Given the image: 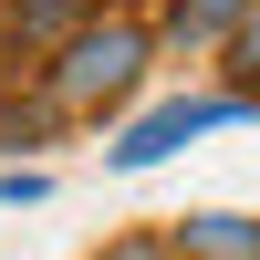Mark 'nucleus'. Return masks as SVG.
Returning <instances> with one entry per match:
<instances>
[{"label": "nucleus", "mask_w": 260, "mask_h": 260, "mask_svg": "<svg viewBox=\"0 0 260 260\" xmlns=\"http://www.w3.org/2000/svg\"><path fill=\"white\" fill-rule=\"evenodd\" d=\"M250 21V0H167L156 11V52H219Z\"/></svg>", "instance_id": "39448f33"}, {"label": "nucleus", "mask_w": 260, "mask_h": 260, "mask_svg": "<svg viewBox=\"0 0 260 260\" xmlns=\"http://www.w3.org/2000/svg\"><path fill=\"white\" fill-rule=\"evenodd\" d=\"M52 125H62V115H52V94H42L31 115H21V104H11V115H0V146H42V136H52Z\"/></svg>", "instance_id": "0eeeda50"}, {"label": "nucleus", "mask_w": 260, "mask_h": 260, "mask_svg": "<svg viewBox=\"0 0 260 260\" xmlns=\"http://www.w3.org/2000/svg\"><path fill=\"white\" fill-rule=\"evenodd\" d=\"M42 198H52L42 167H0V208H42Z\"/></svg>", "instance_id": "1a4fd4ad"}, {"label": "nucleus", "mask_w": 260, "mask_h": 260, "mask_svg": "<svg viewBox=\"0 0 260 260\" xmlns=\"http://www.w3.org/2000/svg\"><path fill=\"white\" fill-rule=\"evenodd\" d=\"M240 115H260L250 94H167V104H146V115L104 146V167H115V177H146V167H167L177 146L219 136V125H240Z\"/></svg>", "instance_id": "f03ea898"}, {"label": "nucleus", "mask_w": 260, "mask_h": 260, "mask_svg": "<svg viewBox=\"0 0 260 260\" xmlns=\"http://www.w3.org/2000/svg\"><path fill=\"white\" fill-rule=\"evenodd\" d=\"M94 11L104 0H0V62H11V73H42Z\"/></svg>", "instance_id": "7ed1b4c3"}, {"label": "nucleus", "mask_w": 260, "mask_h": 260, "mask_svg": "<svg viewBox=\"0 0 260 260\" xmlns=\"http://www.w3.org/2000/svg\"><path fill=\"white\" fill-rule=\"evenodd\" d=\"M94 260H177V240H167V229H125V240H104Z\"/></svg>", "instance_id": "6e6552de"}, {"label": "nucleus", "mask_w": 260, "mask_h": 260, "mask_svg": "<svg viewBox=\"0 0 260 260\" xmlns=\"http://www.w3.org/2000/svg\"><path fill=\"white\" fill-rule=\"evenodd\" d=\"M219 52H229V94H250V104H260V0H250V21L219 42Z\"/></svg>", "instance_id": "423d86ee"}, {"label": "nucleus", "mask_w": 260, "mask_h": 260, "mask_svg": "<svg viewBox=\"0 0 260 260\" xmlns=\"http://www.w3.org/2000/svg\"><path fill=\"white\" fill-rule=\"evenodd\" d=\"M167 240H177V260H260V219H240V208H187V219H167Z\"/></svg>", "instance_id": "20e7f679"}, {"label": "nucleus", "mask_w": 260, "mask_h": 260, "mask_svg": "<svg viewBox=\"0 0 260 260\" xmlns=\"http://www.w3.org/2000/svg\"><path fill=\"white\" fill-rule=\"evenodd\" d=\"M156 62H167V52H156V21H136V11H115V0H104V11L83 21V31L62 42L31 83L52 94L62 125H104L115 104H136V83L156 73Z\"/></svg>", "instance_id": "f257e3e1"}]
</instances>
